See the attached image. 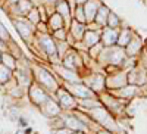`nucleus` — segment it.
Masks as SVG:
<instances>
[{"label": "nucleus", "mask_w": 147, "mask_h": 134, "mask_svg": "<svg viewBox=\"0 0 147 134\" xmlns=\"http://www.w3.org/2000/svg\"><path fill=\"white\" fill-rule=\"evenodd\" d=\"M127 55L124 47H119V46H109V47H103V50L100 52V55L97 56V64L100 66H116L121 68L124 66L125 60H127Z\"/></svg>", "instance_id": "1"}, {"label": "nucleus", "mask_w": 147, "mask_h": 134, "mask_svg": "<svg viewBox=\"0 0 147 134\" xmlns=\"http://www.w3.org/2000/svg\"><path fill=\"white\" fill-rule=\"evenodd\" d=\"M31 66V72H32V78L37 84L40 86L49 93V94H55L59 89V83L56 75L52 71H49L46 66H41L38 64H32Z\"/></svg>", "instance_id": "2"}, {"label": "nucleus", "mask_w": 147, "mask_h": 134, "mask_svg": "<svg viewBox=\"0 0 147 134\" xmlns=\"http://www.w3.org/2000/svg\"><path fill=\"white\" fill-rule=\"evenodd\" d=\"M84 112L87 114L93 121H96L100 127H105L106 130H109L110 133L118 131V124L115 122L113 116L110 115V112L102 105V106H96L91 109H84Z\"/></svg>", "instance_id": "3"}, {"label": "nucleus", "mask_w": 147, "mask_h": 134, "mask_svg": "<svg viewBox=\"0 0 147 134\" xmlns=\"http://www.w3.org/2000/svg\"><path fill=\"white\" fill-rule=\"evenodd\" d=\"M12 24H13L15 30L18 31V34L21 35L22 40H25L27 44H32L34 41V37H35V25H32V24L25 18V16H16V18H10Z\"/></svg>", "instance_id": "4"}, {"label": "nucleus", "mask_w": 147, "mask_h": 134, "mask_svg": "<svg viewBox=\"0 0 147 134\" xmlns=\"http://www.w3.org/2000/svg\"><path fill=\"white\" fill-rule=\"evenodd\" d=\"M127 72L128 71L118 69V71L110 72V74H106L105 75V87H106V90H118V89H122L124 86H127L128 84Z\"/></svg>", "instance_id": "5"}, {"label": "nucleus", "mask_w": 147, "mask_h": 134, "mask_svg": "<svg viewBox=\"0 0 147 134\" xmlns=\"http://www.w3.org/2000/svg\"><path fill=\"white\" fill-rule=\"evenodd\" d=\"M63 87L75 99H96V97H99V94H96L93 90H90L82 81H78V83H65L63 81Z\"/></svg>", "instance_id": "6"}, {"label": "nucleus", "mask_w": 147, "mask_h": 134, "mask_svg": "<svg viewBox=\"0 0 147 134\" xmlns=\"http://www.w3.org/2000/svg\"><path fill=\"white\" fill-rule=\"evenodd\" d=\"M82 83L90 90H93L96 94H100L106 90L105 74H100V72H93V74H88V75H82Z\"/></svg>", "instance_id": "7"}, {"label": "nucleus", "mask_w": 147, "mask_h": 134, "mask_svg": "<svg viewBox=\"0 0 147 134\" xmlns=\"http://www.w3.org/2000/svg\"><path fill=\"white\" fill-rule=\"evenodd\" d=\"M53 66V74L59 78H62L65 83H78V81H82L81 75L78 74L77 71L74 69H69L66 66H63L62 64H52Z\"/></svg>", "instance_id": "8"}, {"label": "nucleus", "mask_w": 147, "mask_h": 134, "mask_svg": "<svg viewBox=\"0 0 147 134\" xmlns=\"http://www.w3.org/2000/svg\"><path fill=\"white\" fill-rule=\"evenodd\" d=\"M127 77H128V84H134V86L138 87L144 86V84H147V69L136 62V65L128 69Z\"/></svg>", "instance_id": "9"}, {"label": "nucleus", "mask_w": 147, "mask_h": 134, "mask_svg": "<svg viewBox=\"0 0 147 134\" xmlns=\"http://www.w3.org/2000/svg\"><path fill=\"white\" fill-rule=\"evenodd\" d=\"M28 97H30V100L35 105V106H41L49 97H50V94H49L40 84H37L35 81H32L30 84V87H28Z\"/></svg>", "instance_id": "10"}, {"label": "nucleus", "mask_w": 147, "mask_h": 134, "mask_svg": "<svg viewBox=\"0 0 147 134\" xmlns=\"http://www.w3.org/2000/svg\"><path fill=\"white\" fill-rule=\"evenodd\" d=\"M107 91L112 94V96L118 97V99L124 100V102L132 100L137 94L141 96V89H140L138 86H134V84H127V86H124L122 89H118V90H107Z\"/></svg>", "instance_id": "11"}, {"label": "nucleus", "mask_w": 147, "mask_h": 134, "mask_svg": "<svg viewBox=\"0 0 147 134\" xmlns=\"http://www.w3.org/2000/svg\"><path fill=\"white\" fill-rule=\"evenodd\" d=\"M55 94H56V102L62 108V111L63 109L65 111H72L74 108H77V99L65 87H59Z\"/></svg>", "instance_id": "12"}, {"label": "nucleus", "mask_w": 147, "mask_h": 134, "mask_svg": "<svg viewBox=\"0 0 147 134\" xmlns=\"http://www.w3.org/2000/svg\"><path fill=\"white\" fill-rule=\"evenodd\" d=\"M143 49H144V41L138 37L136 32H134L131 40H129V43L125 46L124 50H125V55L128 58H137L143 52Z\"/></svg>", "instance_id": "13"}, {"label": "nucleus", "mask_w": 147, "mask_h": 134, "mask_svg": "<svg viewBox=\"0 0 147 134\" xmlns=\"http://www.w3.org/2000/svg\"><path fill=\"white\" fill-rule=\"evenodd\" d=\"M118 34H119V28L103 27L102 31H100V43L105 47L115 46L116 44V40H118Z\"/></svg>", "instance_id": "14"}, {"label": "nucleus", "mask_w": 147, "mask_h": 134, "mask_svg": "<svg viewBox=\"0 0 147 134\" xmlns=\"http://www.w3.org/2000/svg\"><path fill=\"white\" fill-rule=\"evenodd\" d=\"M55 12H57V14L63 18L65 28H69L71 21H72V10L69 7V3L66 0H57L55 3Z\"/></svg>", "instance_id": "15"}, {"label": "nucleus", "mask_w": 147, "mask_h": 134, "mask_svg": "<svg viewBox=\"0 0 147 134\" xmlns=\"http://www.w3.org/2000/svg\"><path fill=\"white\" fill-rule=\"evenodd\" d=\"M59 116H62V121L65 122V127L71 128L72 131H87L88 130V127L85 125L84 122H81L74 114H66V115L60 114Z\"/></svg>", "instance_id": "16"}, {"label": "nucleus", "mask_w": 147, "mask_h": 134, "mask_svg": "<svg viewBox=\"0 0 147 134\" xmlns=\"http://www.w3.org/2000/svg\"><path fill=\"white\" fill-rule=\"evenodd\" d=\"M40 109L43 111V114L46 116H50V118H57L60 114H62V108L59 106V103L56 100L50 99V97L40 106Z\"/></svg>", "instance_id": "17"}, {"label": "nucleus", "mask_w": 147, "mask_h": 134, "mask_svg": "<svg viewBox=\"0 0 147 134\" xmlns=\"http://www.w3.org/2000/svg\"><path fill=\"white\" fill-rule=\"evenodd\" d=\"M102 5H103L102 0H87V2L82 5L84 15H85V21H87V24H90V22L94 21L96 12L99 10V7H100Z\"/></svg>", "instance_id": "18"}, {"label": "nucleus", "mask_w": 147, "mask_h": 134, "mask_svg": "<svg viewBox=\"0 0 147 134\" xmlns=\"http://www.w3.org/2000/svg\"><path fill=\"white\" fill-rule=\"evenodd\" d=\"M85 30H87V25H85V24H81V22H78V21H75V19L72 18L71 25H69V28H68V32L72 35L75 41H81Z\"/></svg>", "instance_id": "19"}, {"label": "nucleus", "mask_w": 147, "mask_h": 134, "mask_svg": "<svg viewBox=\"0 0 147 134\" xmlns=\"http://www.w3.org/2000/svg\"><path fill=\"white\" fill-rule=\"evenodd\" d=\"M47 28H49V32H52V31H56L59 28H63L65 27V22H63V18L60 16L57 12H52L50 15H49L47 18Z\"/></svg>", "instance_id": "20"}, {"label": "nucleus", "mask_w": 147, "mask_h": 134, "mask_svg": "<svg viewBox=\"0 0 147 134\" xmlns=\"http://www.w3.org/2000/svg\"><path fill=\"white\" fill-rule=\"evenodd\" d=\"M100 41V31H93V30H85L81 43L85 46V49H90L91 46L97 44Z\"/></svg>", "instance_id": "21"}, {"label": "nucleus", "mask_w": 147, "mask_h": 134, "mask_svg": "<svg viewBox=\"0 0 147 134\" xmlns=\"http://www.w3.org/2000/svg\"><path fill=\"white\" fill-rule=\"evenodd\" d=\"M109 12H110V9H109L107 6L102 5V6L99 7V10L96 12V16H94V21H93V22H96V24H97V25H99L100 28L106 27V22H107V15H109Z\"/></svg>", "instance_id": "22"}, {"label": "nucleus", "mask_w": 147, "mask_h": 134, "mask_svg": "<svg viewBox=\"0 0 147 134\" xmlns=\"http://www.w3.org/2000/svg\"><path fill=\"white\" fill-rule=\"evenodd\" d=\"M132 34H134V31H132L131 28H122V30H119L118 40H116V46L125 49V46L129 43V40H131V37H132Z\"/></svg>", "instance_id": "23"}, {"label": "nucleus", "mask_w": 147, "mask_h": 134, "mask_svg": "<svg viewBox=\"0 0 147 134\" xmlns=\"http://www.w3.org/2000/svg\"><path fill=\"white\" fill-rule=\"evenodd\" d=\"M55 43H56V52H57V58L62 60L63 59V56L71 50V44L66 41V40H55Z\"/></svg>", "instance_id": "24"}, {"label": "nucleus", "mask_w": 147, "mask_h": 134, "mask_svg": "<svg viewBox=\"0 0 147 134\" xmlns=\"http://www.w3.org/2000/svg\"><path fill=\"white\" fill-rule=\"evenodd\" d=\"M5 66H7L9 69H12V71H15L16 69V64H18V60H16V58H13L9 52H3L2 53V60H0Z\"/></svg>", "instance_id": "25"}, {"label": "nucleus", "mask_w": 147, "mask_h": 134, "mask_svg": "<svg viewBox=\"0 0 147 134\" xmlns=\"http://www.w3.org/2000/svg\"><path fill=\"white\" fill-rule=\"evenodd\" d=\"M12 77H13V71L9 69L7 66H5L0 62V84H6Z\"/></svg>", "instance_id": "26"}, {"label": "nucleus", "mask_w": 147, "mask_h": 134, "mask_svg": "<svg viewBox=\"0 0 147 134\" xmlns=\"http://www.w3.org/2000/svg\"><path fill=\"white\" fill-rule=\"evenodd\" d=\"M25 18L32 24V25H37V24H38V22L41 21V18H40V12H38V7L34 6V7L28 12V14L25 15Z\"/></svg>", "instance_id": "27"}, {"label": "nucleus", "mask_w": 147, "mask_h": 134, "mask_svg": "<svg viewBox=\"0 0 147 134\" xmlns=\"http://www.w3.org/2000/svg\"><path fill=\"white\" fill-rule=\"evenodd\" d=\"M119 25H121V19H119V16L115 14V12L110 10V12H109V15H107L106 27H109V28H119Z\"/></svg>", "instance_id": "28"}, {"label": "nucleus", "mask_w": 147, "mask_h": 134, "mask_svg": "<svg viewBox=\"0 0 147 134\" xmlns=\"http://www.w3.org/2000/svg\"><path fill=\"white\" fill-rule=\"evenodd\" d=\"M103 47H105V46H103L100 41L97 43V44H94V46H91V47L88 49V50H87V52H88V56H90L91 59H94V60H96V59H97V56L100 55V52L103 50Z\"/></svg>", "instance_id": "29"}, {"label": "nucleus", "mask_w": 147, "mask_h": 134, "mask_svg": "<svg viewBox=\"0 0 147 134\" xmlns=\"http://www.w3.org/2000/svg\"><path fill=\"white\" fill-rule=\"evenodd\" d=\"M50 34H52V37L55 40H66V37H68V28H65V27L59 28L56 31H52Z\"/></svg>", "instance_id": "30"}, {"label": "nucleus", "mask_w": 147, "mask_h": 134, "mask_svg": "<svg viewBox=\"0 0 147 134\" xmlns=\"http://www.w3.org/2000/svg\"><path fill=\"white\" fill-rule=\"evenodd\" d=\"M0 40H2V41H5L6 44H7V43L12 40V37H10L9 31L5 28V25H3L2 22H0Z\"/></svg>", "instance_id": "31"}, {"label": "nucleus", "mask_w": 147, "mask_h": 134, "mask_svg": "<svg viewBox=\"0 0 147 134\" xmlns=\"http://www.w3.org/2000/svg\"><path fill=\"white\" fill-rule=\"evenodd\" d=\"M74 131L68 127H59V128H53L52 134H72Z\"/></svg>", "instance_id": "32"}, {"label": "nucleus", "mask_w": 147, "mask_h": 134, "mask_svg": "<svg viewBox=\"0 0 147 134\" xmlns=\"http://www.w3.org/2000/svg\"><path fill=\"white\" fill-rule=\"evenodd\" d=\"M0 52H7V46H6V43L2 41V40H0Z\"/></svg>", "instance_id": "33"}, {"label": "nucleus", "mask_w": 147, "mask_h": 134, "mask_svg": "<svg viewBox=\"0 0 147 134\" xmlns=\"http://www.w3.org/2000/svg\"><path fill=\"white\" fill-rule=\"evenodd\" d=\"M97 134H112V133H110L109 130H105V131H100L99 130V131H97Z\"/></svg>", "instance_id": "34"}, {"label": "nucleus", "mask_w": 147, "mask_h": 134, "mask_svg": "<svg viewBox=\"0 0 147 134\" xmlns=\"http://www.w3.org/2000/svg\"><path fill=\"white\" fill-rule=\"evenodd\" d=\"M85 2H87V0H75V3H77V5H84Z\"/></svg>", "instance_id": "35"}, {"label": "nucleus", "mask_w": 147, "mask_h": 134, "mask_svg": "<svg viewBox=\"0 0 147 134\" xmlns=\"http://www.w3.org/2000/svg\"><path fill=\"white\" fill-rule=\"evenodd\" d=\"M6 2H7V3H9V6H10V5H15V3L18 2V0H6Z\"/></svg>", "instance_id": "36"}, {"label": "nucleus", "mask_w": 147, "mask_h": 134, "mask_svg": "<svg viewBox=\"0 0 147 134\" xmlns=\"http://www.w3.org/2000/svg\"><path fill=\"white\" fill-rule=\"evenodd\" d=\"M72 134H84V131H74Z\"/></svg>", "instance_id": "37"}, {"label": "nucleus", "mask_w": 147, "mask_h": 134, "mask_svg": "<svg viewBox=\"0 0 147 134\" xmlns=\"http://www.w3.org/2000/svg\"><path fill=\"white\" fill-rule=\"evenodd\" d=\"M144 50H147V41L144 43Z\"/></svg>", "instance_id": "38"}, {"label": "nucleus", "mask_w": 147, "mask_h": 134, "mask_svg": "<svg viewBox=\"0 0 147 134\" xmlns=\"http://www.w3.org/2000/svg\"><path fill=\"white\" fill-rule=\"evenodd\" d=\"M143 2H144V5H146V6H147V0H143Z\"/></svg>", "instance_id": "39"}, {"label": "nucleus", "mask_w": 147, "mask_h": 134, "mask_svg": "<svg viewBox=\"0 0 147 134\" xmlns=\"http://www.w3.org/2000/svg\"><path fill=\"white\" fill-rule=\"evenodd\" d=\"M2 53H3V52H0V60H2Z\"/></svg>", "instance_id": "40"}]
</instances>
